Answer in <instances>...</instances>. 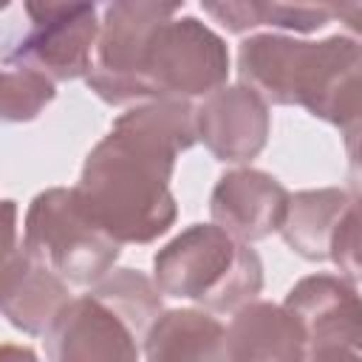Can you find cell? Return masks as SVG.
Wrapping results in <instances>:
<instances>
[{
  "label": "cell",
  "mask_w": 362,
  "mask_h": 362,
  "mask_svg": "<svg viewBox=\"0 0 362 362\" xmlns=\"http://www.w3.org/2000/svg\"><path fill=\"white\" fill-rule=\"evenodd\" d=\"M198 141L189 99L161 96L127 107L85 156L74 192L119 243H153L170 232L178 204L170 189L175 158Z\"/></svg>",
  "instance_id": "obj_1"
},
{
  "label": "cell",
  "mask_w": 362,
  "mask_h": 362,
  "mask_svg": "<svg viewBox=\"0 0 362 362\" xmlns=\"http://www.w3.org/2000/svg\"><path fill=\"white\" fill-rule=\"evenodd\" d=\"M359 40L345 34L317 42L252 34L238 48L240 85L266 105H300L351 139L359 127Z\"/></svg>",
  "instance_id": "obj_2"
},
{
  "label": "cell",
  "mask_w": 362,
  "mask_h": 362,
  "mask_svg": "<svg viewBox=\"0 0 362 362\" xmlns=\"http://www.w3.org/2000/svg\"><path fill=\"white\" fill-rule=\"evenodd\" d=\"M153 283L164 297L232 314L263 288L257 252L218 223H192L153 255Z\"/></svg>",
  "instance_id": "obj_3"
},
{
  "label": "cell",
  "mask_w": 362,
  "mask_h": 362,
  "mask_svg": "<svg viewBox=\"0 0 362 362\" xmlns=\"http://www.w3.org/2000/svg\"><path fill=\"white\" fill-rule=\"evenodd\" d=\"M23 246L68 286H93L116 266L122 252V243L79 204L74 187H51L31 198L23 223Z\"/></svg>",
  "instance_id": "obj_4"
},
{
  "label": "cell",
  "mask_w": 362,
  "mask_h": 362,
  "mask_svg": "<svg viewBox=\"0 0 362 362\" xmlns=\"http://www.w3.org/2000/svg\"><path fill=\"white\" fill-rule=\"evenodd\" d=\"M229 48L221 34L195 17L158 23L144 45L141 79L150 99H195L226 85Z\"/></svg>",
  "instance_id": "obj_5"
},
{
  "label": "cell",
  "mask_w": 362,
  "mask_h": 362,
  "mask_svg": "<svg viewBox=\"0 0 362 362\" xmlns=\"http://www.w3.org/2000/svg\"><path fill=\"white\" fill-rule=\"evenodd\" d=\"M31 31L11 62L45 74L51 82L85 79L99 37L96 0H23Z\"/></svg>",
  "instance_id": "obj_6"
},
{
  "label": "cell",
  "mask_w": 362,
  "mask_h": 362,
  "mask_svg": "<svg viewBox=\"0 0 362 362\" xmlns=\"http://www.w3.org/2000/svg\"><path fill=\"white\" fill-rule=\"evenodd\" d=\"M283 305L305 334V359H356L362 339V305L354 280L342 274H308L297 280Z\"/></svg>",
  "instance_id": "obj_7"
},
{
  "label": "cell",
  "mask_w": 362,
  "mask_h": 362,
  "mask_svg": "<svg viewBox=\"0 0 362 362\" xmlns=\"http://www.w3.org/2000/svg\"><path fill=\"white\" fill-rule=\"evenodd\" d=\"M45 337V356L54 362H136L141 337L99 294L71 297Z\"/></svg>",
  "instance_id": "obj_8"
},
{
  "label": "cell",
  "mask_w": 362,
  "mask_h": 362,
  "mask_svg": "<svg viewBox=\"0 0 362 362\" xmlns=\"http://www.w3.org/2000/svg\"><path fill=\"white\" fill-rule=\"evenodd\" d=\"M198 141L223 164H249L272 133L269 105L246 85H221L195 107Z\"/></svg>",
  "instance_id": "obj_9"
},
{
  "label": "cell",
  "mask_w": 362,
  "mask_h": 362,
  "mask_svg": "<svg viewBox=\"0 0 362 362\" xmlns=\"http://www.w3.org/2000/svg\"><path fill=\"white\" fill-rule=\"evenodd\" d=\"M286 206L288 189L274 175L255 167L223 173L209 195L212 223L246 243L274 235L286 218Z\"/></svg>",
  "instance_id": "obj_10"
},
{
  "label": "cell",
  "mask_w": 362,
  "mask_h": 362,
  "mask_svg": "<svg viewBox=\"0 0 362 362\" xmlns=\"http://www.w3.org/2000/svg\"><path fill=\"white\" fill-rule=\"evenodd\" d=\"M229 362H297L305 359V334L286 305L249 300L232 311L223 334Z\"/></svg>",
  "instance_id": "obj_11"
},
{
  "label": "cell",
  "mask_w": 362,
  "mask_h": 362,
  "mask_svg": "<svg viewBox=\"0 0 362 362\" xmlns=\"http://www.w3.org/2000/svg\"><path fill=\"white\" fill-rule=\"evenodd\" d=\"M223 334L226 325L206 308H161L141 339V354L150 362H221Z\"/></svg>",
  "instance_id": "obj_12"
},
{
  "label": "cell",
  "mask_w": 362,
  "mask_h": 362,
  "mask_svg": "<svg viewBox=\"0 0 362 362\" xmlns=\"http://www.w3.org/2000/svg\"><path fill=\"white\" fill-rule=\"evenodd\" d=\"M354 204H356V198L339 187L300 189L294 195L288 192L286 218L277 232L294 255L314 260V263L328 260L334 232Z\"/></svg>",
  "instance_id": "obj_13"
},
{
  "label": "cell",
  "mask_w": 362,
  "mask_h": 362,
  "mask_svg": "<svg viewBox=\"0 0 362 362\" xmlns=\"http://www.w3.org/2000/svg\"><path fill=\"white\" fill-rule=\"evenodd\" d=\"M68 300H71L68 283L34 260V266L28 269L23 283L0 305V314L17 331H23L28 337H42Z\"/></svg>",
  "instance_id": "obj_14"
},
{
  "label": "cell",
  "mask_w": 362,
  "mask_h": 362,
  "mask_svg": "<svg viewBox=\"0 0 362 362\" xmlns=\"http://www.w3.org/2000/svg\"><path fill=\"white\" fill-rule=\"evenodd\" d=\"M93 294L107 300L144 339L150 322L161 314V291L153 283V277L136 272V269H110L105 277H99L93 286H88Z\"/></svg>",
  "instance_id": "obj_15"
},
{
  "label": "cell",
  "mask_w": 362,
  "mask_h": 362,
  "mask_svg": "<svg viewBox=\"0 0 362 362\" xmlns=\"http://www.w3.org/2000/svg\"><path fill=\"white\" fill-rule=\"evenodd\" d=\"M54 85L28 65L0 68V122H34L54 102Z\"/></svg>",
  "instance_id": "obj_16"
},
{
  "label": "cell",
  "mask_w": 362,
  "mask_h": 362,
  "mask_svg": "<svg viewBox=\"0 0 362 362\" xmlns=\"http://www.w3.org/2000/svg\"><path fill=\"white\" fill-rule=\"evenodd\" d=\"M331 20H345L354 31L359 28V0H272L269 25L286 31H317Z\"/></svg>",
  "instance_id": "obj_17"
},
{
  "label": "cell",
  "mask_w": 362,
  "mask_h": 362,
  "mask_svg": "<svg viewBox=\"0 0 362 362\" xmlns=\"http://www.w3.org/2000/svg\"><path fill=\"white\" fill-rule=\"evenodd\" d=\"M34 257L25 252L20 226H17V201H0V305L11 297V291L23 283Z\"/></svg>",
  "instance_id": "obj_18"
},
{
  "label": "cell",
  "mask_w": 362,
  "mask_h": 362,
  "mask_svg": "<svg viewBox=\"0 0 362 362\" xmlns=\"http://www.w3.org/2000/svg\"><path fill=\"white\" fill-rule=\"evenodd\" d=\"M204 11L232 34H246L269 25L272 0H201Z\"/></svg>",
  "instance_id": "obj_19"
},
{
  "label": "cell",
  "mask_w": 362,
  "mask_h": 362,
  "mask_svg": "<svg viewBox=\"0 0 362 362\" xmlns=\"http://www.w3.org/2000/svg\"><path fill=\"white\" fill-rule=\"evenodd\" d=\"M328 260H334V266L342 272V277H348V280L359 277V206L356 204L339 221L331 249H328Z\"/></svg>",
  "instance_id": "obj_20"
},
{
  "label": "cell",
  "mask_w": 362,
  "mask_h": 362,
  "mask_svg": "<svg viewBox=\"0 0 362 362\" xmlns=\"http://www.w3.org/2000/svg\"><path fill=\"white\" fill-rule=\"evenodd\" d=\"M105 3L110 8H119L124 14H133L150 23H164L184 6V0H105Z\"/></svg>",
  "instance_id": "obj_21"
},
{
  "label": "cell",
  "mask_w": 362,
  "mask_h": 362,
  "mask_svg": "<svg viewBox=\"0 0 362 362\" xmlns=\"http://www.w3.org/2000/svg\"><path fill=\"white\" fill-rule=\"evenodd\" d=\"M8 6H11V0H0V11H6Z\"/></svg>",
  "instance_id": "obj_22"
}]
</instances>
